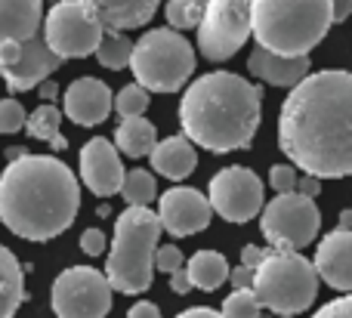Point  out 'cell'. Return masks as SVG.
<instances>
[{
    "instance_id": "obj_24",
    "label": "cell",
    "mask_w": 352,
    "mask_h": 318,
    "mask_svg": "<svg viewBox=\"0 0 352 318\" xmlns=\"http://www.w3.org/2000/svg\"><path fill=\"white\" fill-rule=\"evenodd\" d=\"M186 269H188V278H192V288L207 291V294L217 291V288H223V284L229 282V263H226V257L217 253V251L192 253L188 263H186Z\"/></svg>"
},
{
    "instance_id": "obj_34",
    "label": "cell",
    "mask_w": 352,
    "mask_h": 318,
    "mask_svg": "<svg viewBox=\"0 0 352 318\" xmlns=\"http://www.w3.org/2000/svg\"><path fill=\"white\" fill-rule=\"evenodd\" d=\"M312 318H352V294L324 303L318 313H312Z\"/></svg>"
},
{
    "instance_id": "obj_19",
    "label": "cell",
    "mask_w": 352,
    "mask_h": 318,
    "mask_svg": "<svg viewBox=\"0 0 352 318\" xmlns=\"http://www.w3.org/2000/svg\"><path fill=\"white\" fill-rule=\"evenodd\" d=\"M90 6V12L111 31H130L142 28L148 19L158 12L161 0H80Z\"/></svg>"
},
{
    "instance_id": "obj_6",
    "label": "cell",
    "mask_w": 352,
    "mask_h": 318,
    "mask_svg": "<svg viewBox=\"0 0 352 318\" xmlns=\"http://www.w3.org/2000/svg\"><path fill=\"white\" fill-rule=\"evenodd\" d=\"M318 272L316 263L300 257L297 251H272L263 257V263L254 269V284L263 309L275 315H297L316 303L318 297Z\"/></svg>"
},
{
    "instance_id": "obj_42",
    "label": "cell",
    "mask_w": 352,
    "mask_h": 318,
    "mask_svg": "<svg viewBox=\"0 0 352 318\" xmlns=\"http://www.w3.org/2000/svg\"><path fill=\"white\" fill-rule=\"evenodd\" d=\"M331 6H334V22H346L352 12V0H331Z\"/></svg>"
},
{
    "instance_id": "obj_43",
    "label": "cell",
    "mask_w": 352,
    "mask_h": 318,
    "mask_svg": "<svg viewBox=\"0 0 352 318\" xmlns=\"http://www.w3.org/2000/svg\"><path fill=\"white\" fill-rule=\"evenodd\" d=\"M37 93H41L43 102H50V99H56V93H59V87L53 84V80H43V84H37Z\"/></svg>"
},
{
    "instance_id": "obj_35",
    "label": "cell",
    "mask_w": 352,
    "mask_h": 318,
    "mask_svg": "<svg viewBox=\"0 0 352 318\" xmlns=\"http://www.w3.org/2000/svg\"><path fill=\"white\" fill-rule=\"evenodd\" d=\"M80 251H84L87 257H99V253L105 251V235L99 232V229H87V232L80 235Z\"/></svg>"
},
{
    "instance_id": "obj_14",
    "label": "cell",
    "mask_w": 352,
    "mask_h": 318,
    "mask_svg": "<svg viewBox=\"0 0 352 318\" xmlns=\"http://www.w3.org/2000/svg\"><path fill=\"white\" fill-rule=\"evenodd\" d=\"M210 216L213 207L207 201V195H201L198 189H188V185L167 189L158 201L161 229L170 232L173 238H188L195 232H204L210 226Z\"/></svg>"
},
{
    "instance_id": "obj_20",
    "label": "cell",
    "mask_w": 352,
    "mask_h": 318,
    "mask_svg": "<svg viewBox=\"0 0 352 318\" xmlns=\"http://www.w3.org/2000/svg\"><path fill=\"white\" fill-rule=\"evenodd\" d=\"M148 158H152L155 173L173 179V183L192 177L195 167H198V155H195V146L188 136H167V139L155 142Z\"/></svg>"
},
{
    "instance_id": "obj_10",
    "label": "cell",
    "mask_w": 352,
    "mask_h": 318,
    "mask_svg": "<svg viewBox=\"0 0 352 318\" xmlns=\"http://www.w3.org/2000/svg\"><path fill=\"white\" fill-rule=\"evenodd\" d=\"M50 306L56 318H105L111 313V284L93 266H68L56 275Z\"/></svg>"
},
{
    "instance_id": "obj_22",
    "label": "cell",
    "mask_w": 352,
    "mask_h": 318,
    "mask_svg": "<svg viewBox=\"0 0 352 318\" xmlns=\"http://www.w3.org/2000/svg\"><path fill=\"white\" fill-rule=\"evenodd\" d=\"M25 300H28V294H25V272L19 266L16 253L0 245V318H12Z\"/></svg>"
},
{
    "instance_id": "obj_33",
    "label": "cell",
    "mask_w": 352,
    "mask_h": 318,
    "mask_svg": "<svg viewBox=\"0 0 352 318\" xmlns=\"http://www.w3.org/2000/svg\"><path fill=\"white\" fill-rule=\"evenodd\" d=\"M179 266H186V260H182V251L176 245L155 247V269L158 272H167V275H170V272L179 269Z\"/></svg>"
},
{
    "instance_id": "obj_30",
    "label": "cell",
    "mask_w": 352,
    "mask_h": 318,
    "mask_svg": "<svg viewBox=\"0 0 352 318\" xmlns=\"http://www.w3.org/2000/svg\"><path fill=\"white\" fill-rule=\"evenodd\" d=\"M148 109V90L142 84H127L121 87V93L115 96V111L121 117H133V115H146Z\"/></svg>"
},
{
    "instance_id": "obj_9",
    "label": "cell",
    "mask_w": 352,
    "mask_h": 318,
    "mask_svg": "<svg viewBox=\"0 0 352 318\" xmlns=\"http://www.w3.org/2000/svg\"><path fill=\"white\" fill-rule=\"evenodd\" d=\"M102 31L105 25L80 0H59L43 19V41L62 62L93 56L102 41Z\"/></svg>"
},
{
    "instance_id": "obj_5",
    "label": "cell",
    "mask_w": 352,
    "mask_h": 318,
    "mask_svg": "<svg viewBox=\"0 0 352 318\" xmlns=\"http://www.w3.org/2000/svg\"><path fill=\"white\" fill-rule=\"evenodd\" d=\"M161 220L148 207H130L115 220L105 278L111 291L121 294H146L155 278V247L161 238Z\"/></svg>"
},
{
    "instance_id": "obj_36",
    "label": "cell",
    "mask_w": 352,
    "mask_h": 318,
    "mask_svg": "<svg viewBox=\"0 0 352 318\" xmlns=\"http://www.w3.org/2000/svg\"><path fill=\"white\" fill-rule=\"evenodd\" d=\"M229 282H232V291H248L254 284V269L244 263L235 266V269H229Z\"/></svg>"
},
{
    "instance_id": "obj_7",
    "label": "cell",
    "mask_w": 352,
    "mask_h": 318,
    "mask_svg": "<svg viewBox=\"0 0 352 318\" xmlns=\"http://www.w3.org/2000/svg\"><path fill=\"white\" fill-rule=\"evenodd\" d=\"M136 84L155 93H176L182 90L195 74V49L176 28H152L133 43L130 56Z\"/></svg>"
},
{
    "instance_id": "obj_15",
    "label": "cell",
    "mask_w": 352,
    "mask_h": 318,
    "mask_svg": "<svg viewBox=\"0 0 352 318\" xmlns=\"http://www.w3.org/2000/svg\"><path fill=\"white\" fill-rule=\"evenodd\" d=\"M124 164H121V152L111 139L96 136L80 148V179L84 185L99 198H111L121 192L124 185Z\"/></svg>"
},
{
    "instance_id": "obj_18",
    "label": "cell",
    "mask_w": 352,
    "mask_h": 318,
    "mask_svg": "<svg viewBox=\"0 0 352 318\" xmlns=\"http://www.w3.org/2000/svg\"><path fill=\"white\" fill-rule=\"evenodd\" d=\"M309 56H278L269 53V49L256 47L248 59V68L254 78L266 80L272 87H294L309 74Z\"/></svg>"
},
{
    "instance_id": "obj_12",
    "label": "cell",
    "mask_w": 352,
    "mask_h": 318,
    "mask_svg": "<svg viewBox=\"0 0 352 318\" xmlns=\"http://www.w3.org/2000/svg\"><path fill=\"white\" fill-rule=\"evenodd\" d=\"M263 198H266V189L250 167H223L207 189L213 214H219L226 223L256 220V214L263 210Z\"/></svg>"
},
{
    "instance_id": "obj_3",
    "label": "cell",
    "mask_w": 352,
    "mask_h": 318,
    "mask_svg": "<svg viewBox=\"0 0 352 318\" xmlns=\"http://www.w3.org/2000/svg\"><path fill=\"white\" fill-rule=\"evenodd\" d=\"M263 121V90L232 71L201 74L179 102L182 136L213 155L241 152Z\"/></svg>"
},
{
    "instance_id": "obj_23",
    "label": "cell",
    "mask_w": 352,
    "mask_h": 318,
    "mask_svg": "<svg viewBox=\"0 0 352 318\" xmlns=\"http://www.w3.org/2000/svg\"><path fill=\"white\" fill-rule=\"evenodd\" d=\"M155 142H158V133H155L152 121H146L142 115L121 117V124L115 130V146L121 155H127V158H146L155 148Z\"/></svg>"
},
{
    "instance_id": "obj_44",
    "label": "cell",
    "mask_w": 352,
    "mask_h": 318,
    "mask_svg": "<svg viewBox=\"0 0 352 318\" xmlns=\"http://www.w3.org/2000/svg\"><path fill=\"white\" fill-rule=\"evenodd\" d=\"M340 229H352V210H343L340 214Z\"/></svg>"
},
{
    "instance_id": "obj_26",
    "label": "cell",
    "mask_w": 352,
    "mask_h": 318,
    "mask_svg": "<svg viewBox=\"0 0 352 318\" xmlns=\"http://www.w3.org/2000/svg\"><path fill=\"white\" fill-rule=\"evenodd\" d=\"M130 56H133V41L124 37V31H102V41L96 47V59L102 68L109 71H121V68H130Z\"/></svg>"
},
{
    "instance_id": "obj_45",
    "label": "cell",
    "mask_w": 352,
    "mask_h": 318,
    "mask_svg": "<svg viewBox=\"0 0 352 318\" xmlns=\"http://www.w3.org/2000/svg\"><path fill=\"white\" fill-rule=\"evenodd\" d=\"M275 318H297V315H275Z\"/></svg>"
},
{
    "instance_id": "obj_46",
    "label": "cell",
    "mask_w": 352,
    "mask_h": 318,
    "mask_svg": "<svg viewBox=\"0 0 352 318\" xmlns=\"http://www.w3.org/2000/svg\"><path fill=\"white\" fill-rule=\"evenodd\" d=\"M53 3H59V0H53Z\"/></svg>"
},
{
    "instance_id": "obj_29",
    "label": "cell",
    "mask_w": 352,
    "mask_h": 318,
    "mask_svg": "<svg viewBox=\"0 0 352 318\" xmlns=\"http://www.w3.org/2000/svg\"><path fill=\"white\" fill-rule=\"evenodd\" d=\"M223 315L226 318H260L263 315V306L256 300L254 291H232L229 297L223 300Z\"/></svg>"
},
{
    "instance_id": "obj_13",
    "label": "cell",
    "mask_w": 352,
    "mask_h": 318,
    "mask_svg": "<svg viewBox=\"0 0 352 318\" xmlns=\"http://www.w3.org/2000/svg\"><path fill=\"white\" fill-rule=\"evenodd\" d=\"M62 68V59L47 47L43 34H34L28 41L0 43V78L6 80L10 93L34 90L37 84Z\"/></svg>"
},
{
    "instance_id": "obj_4",
    "label": "cell",
    "mask_w": 352,
    "mask_h": 318,
    "mask_svg": "<svg viewBox=\"0 0 352 318\" xmlns=\"http://www.w3.org/2000/svg\"><path fill=\"white\" fill-rule=\"evenodd\" d=\"M334 22L331 0H250L256 47L278 56H309Z\"/></svg>"
},
{
    "instance_id": "obj_32",
    "label": "cell",
    "mask_w": 352,
    "mask_h": 318,
    "mask_svg": "<svg viewBox=\"0 0 352 318\" xmlns=\"http://www.w3.org/2000/svg\"><path fill=\"white\" fill-rule=\"evenodd\" d=\"M297 167L294 164H275L272 170H269V185H272L275 192H294L297 189Z\"/></svg>"
},
{
    "instance_id": "obj_1",
    "label": "cell",
    "mask_w": 352,
    "mask_h": 318,
    "mask_svg": "<svg viewBox=\"0 0 352 318\" xmlns=\"http://www.w3.org/2000/svg\"><path fill=\"white\" fill-rule=\"evenodd\" d=\"M278 146L309 177H352V71L328 68L291 87L278 115Z\"/></svg>"
},
{
    "instance_id": "obj_37",
    "label": "cell",
    "mask_w": 352,
    "mask_h": 318,
    "mask_svg": "<svg viewBox=\"0 0 352 318\" xmlns=\"http://www.w3.org/2000/svg\"><path fill=\"white\" fill-rule=\"evenodd\" d=\"M170 288H173V294H188V291H192V278H188L186 266L170 272Z\"/></svg>"
},
{
    "instance_id": "obj_17",
    "label": "cell",
    "mask_w": 352,
    "mask_h": 318,
    "mask_svg": "<svg viewBox=\"0 0 352 318\" xmlns=\"http://www.w3.org/2000/svg\"><path fill=\"white\" fill-rule=\"evenodd\" d=\"M312 263H316V272L324 284L343 291V294H352V229L337 226L331 235H324Z\"/></svg>"
},
{
    "instance_id": "obj_11",
    "label": "cell",
    "mask_w": 352,
    "mask_h": 318,
    "mask_svg": "<svg viewBox=\"0 0 352 318\" xmlns=\"http://www.w3.org/2000/svg\"><path fill=\"white\" fill-rule=\"evenodd\" d=\"M250 37V0H207L198 22V49L210 62H226Z\"/></svg>"
},
{
    "instance_id": "obj_2",
    "label": "cell",
    "mask_w": 352,
    "mask_h": 318,
    "mask_svg": "<svg viewBox=\"0 0 352 318\" xmlns=\"http://www.w3.org/2000/svg\"><path fill=\"white\" fill-rule=\"evenodd\" d=\"M80 185L53 155L22 152L0 173V223L25 241H53L72 229Z\"/></svg>"
},
{
    "instance_id": "obj_39",
    "label": "cell",
    "mask_w": 352,
    "mask_h": 318,
    "mask_svg": "<svg viewBox=\"0 0 352 318\" xmlns=\"http://www.w3.org/2000/svg\"><path fill=\"white\" fill-rule=\"evenodd\" d=\"M263 257H266V251H263V247H256V245H244V251H241V263H244V266L256 269V266L263 263Z\"/></svg>"
},
{
    "instance_id": "obj_40",
    "label": "cell",
    "mask_w": 352,
    "mask_h": 318,
    "mask_svg": "<svg viewBox=\"0 0 352 318\" xmlns=\"http://www.w3.org/2000/svg\"><path fill=\"white\" fill-rule=\"evenodd\" d=\"M127 318H161V309L155 306V303L142 300V303H136V306L130 309V313H127Z\"/></svg>"
},
{
    "instance_id": "obj_27",
    "label": "cell",
    "mask_w": 352,
    "mask_h": 318,
    "mask_svg": "<svg viewBox=\"0 0 352 318\" xmlns=\"http://www.w3.org/2000/svg\"><path fill=\"white\" fill-rule=\"evenodd\" d=\"M121 195L130 207H148L158 195V185H155V177L148 170H130L124 173V185H121Z\"/></svg>"
},
{
    "instance_id": "obj_16",
    "label": "cell",
    "mask_w": 352,
    "mask_h": 318,
    "mask_svg": "<svg viewBox=\"0 0 352 318\" xmlns=\"http://www.w3.org/2000/svg\"><path fill=\"white\" fill-rule=\"evenodd\" d=\"M111 109H115V96H111L109 84L99 78L72 80L62 96V115L78 127H96L111 115Z\"/></svg>"
},
{
    "instance_id": "obj_21",
    "label": "cell",
    "mask_w": 352,
    "mask_h": 318,
    "mask_svg": "<svg viewBox=\"0 0 352 318\" xmlns=\"http://www.w3.org/2000/svg\"><path fill=\"white\" fill-rule=\"evenodd\" d=\"M41 0H0V43H16L41 34Z\"/></svg>"
},
{
    "instance_id": "obj_38",
    "label": "cell",
    "mask_w": 352,
    "mask_h": 318,
    "mask_svg": "<svg viewBox=\"0 0 352 318\" xmlns=\"http://www.w3.org/2000/svg\"><path fill=\"white\" fill-rule=\"evenodd\" d=\"M294 192H300V195H306V198H316L318 192H322V179L306 173L303 179H297V189H294Z\"/></svg>"
},
{
    "instance_id": "obj_25",
    "label": "cell",
    "mask_w": 352,
    "mask_h": 318,
    "mask_svg": "<svg viewBox=\"0 0 352 318\" xmlns=\"http://www.w3.org/2000/svg\"><path fill=\"white\" fill-rule=\"evenodd\" d=\"M59 121H62V111L56 109V105H50V102H41L28 115V121H25V130H28L31 139L50 142L56 152H62V148H68V142H65V136L59 133Z\"/></svg>"
},
{
    "instance_id": "obj_8",
    "label": "cell",
    "mask_w": 352,
    "mask_h": 318,
    "mask_svg": "<svg viewBox=\"0 0 352 318\" xmlns=\"http://www.w3.org/2000/svg\"><path fill=\"white\" fill-rule=\"evenodd\" d=\"M260 229L272 251H303L318 238L322 229L316 198H306L300 192H278L269 204H263Z\"/></svg>"
},
{
    "instance_id": "obj_41",
    "label": "cell",
    "mask_w": 352,
    "mask_h": 318,
    "mask_svg": "<svg viewBox=\"0 0 352 318\" xmlns=\"http://www.w3.org/2000/svg\"><path fill=\"white\" fill-rule=\"evenodd\" d=\"M176 318H226V315L217 313V309H210V306H192V309H186V313H179Z\"/></svg>"
},
{
    "instance_id": "obj_31",
    "label": "cell",
    "mask_w": 352,
    "mask_h": 318,
    "mask_svg": "<svg viewBox=\"0 0 352 318\" xmlns=\"http://www.w3.org/2000/svg\"><path fill=\"white\" fill-rule=\"evenodd\" d=\"M28 121V111L22 109L19 99H0V133H19Z\"/></svg>"
},
{
    "instance_id": "obj_28",
    "label": "cell",
    "mask_w": 352,
    "mask_h": 318,
    "mask_svg": "<svg viewBox=\"0 0 352 318\" xmlns=\"http://www.w3.org/2000/svg\"><path fill=\"white\" fill-rule=\"evenodd\" d=\"M204 10H207V0H167L164 16L170 22V28L188 31V28H198Z\"/></svg>"
}]
</instances>
